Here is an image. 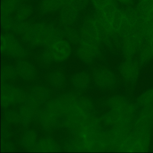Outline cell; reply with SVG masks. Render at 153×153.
Listing matches in <instances>:
<instances>
[{
    "instance_id": "obj_7",
    "label": "cell",
    "mask_w": 153,
    "mask_h": 153,
    "mask_svg": "<svg viewBox=\"0 0 153 153\" xmlns=\"http://www.w3.org/2000/svg\"><path fill=\"white\" fill-rule=\"evenodd\" d=\"M25 95L22 91L9 85L1 86V102L3 106H8L23 102L25 99Z\"/></svg>"
},
{
    "instance_id": "obj_3",
    "label": "cell",
    "mask_w": 153,
    "mask_h": 153,
    "mask_svg": "<svg viewBox=\"0 0 153 153\" xmlns=\"http://www.w3.org/2000/svg\"><path fill=\"white\" fill-rule=\"evenodd\" d=\"M145 41L141 33L135 29L121 38L120 49L126 59H133L141 49Z\"/></svg>"
},
{
    "instance_id": "obj_16",
    "label": "cell",
    "mask_w": 153,
    "mask_h": 153,
    "mask_svg": "<svg viewBox=\"0 0 153 153\" xmlns=\"http://www.w3.org/2000/svg\"><path fill=\"white\" fill-rule=\"evenodd\" d=\"M33 8L31 6L22 4L14 13V18L17 22H27L33 15Z\"/></svg>"
},
{
    "instance_id": "obj_9",
    "label": "cell",
    "mask_w": 153,
    "mask_h": 153,
    "mask_svg": "<svg viewBox=\"0 0 153 153\" xmlns=\"http://www.w3.org/2000/svg\"><path fill=\"white\" fill-rule=\"evenodd\" d=\"M94 77L96 84L102 88H111L116 82L114 73L106 69H99L96 71Z\"/></svg>"
},
{
    "instance_id": "obj_2",
    "label": "cell",
    "mask_w": 153,
    "mask_h": 153,
    "mask_svg": "<svg viewBox=\"0 0 153 153\" xmlns=\"http://www.w3.org/2000/svg\"><path fill=\"white\" fill-rule=\"evenodd\" d=\"M72 53L71 43L64 38H61L46 47L43 57L49 61L62 62L67 60Z\"/></svg>"
},
{
    "instance_id": "obj_8",
    "label": "cell",
    "mask_w": 153,
    "mask_h": 153,
    "mask_svg": "<svg viewBox=\"0 0 153 153\" xmlns=\"http://www.w3.org/2000/svg\"><path fill=\"white\" fill-rule=\"evenodd\" d=\"M140 63L133 59H127L120 68L121 75L128 82H134L138 77Z\"/></svg>"
},
{
    "instance_id": "obj_19",
    "label": "cell",
    "mask_w": 153,
    "mask_h": 153,
    "mask_svg": "<svg viewBox=\"0 0 153 153\" xmlns=\"http://www.w3.org/2000/svg\"><path fill=\"white\" fill-rule=\"evenodd\" d=\"M32 94L33 97L40 102L46 101L49 97V92L45 88L35 87L32 89Z\"/></svg>"
},
{
    "instance_id": "obj_13",
    "label": "cell",
    "mask_w": 153,
    "mask_h": 153,
    "mask_svg": "<svg viewBox=\"0 0 153 153\" xmlns=\"http://www.w3.org/2000/svg\"><path fill=\"white\" fill-rule=\"evenodd\" d=\"M24 0H2L1 16H10L23 4Z\"/></svg>"
},
{
    "instance_id": "obj_21",
    "label": "cell",
    "mask_w": 153,
    "mask_h": 153,
    "mask_svg": "<svg viewBox=\"0 0 153 153\" xmlns=\"http://www.w3.org/2000/svg\"><path fill=\"white\" fill-rule=\"evenodd\" d=\"M50 81L52 85L56 87H59L62 85L65 77L62 73L59 71H55L50 75Z\"/></svg>"
},
{
    "instance_id": "obj_17",
    "label": "cell",
    "mask_w": 153,
    "mask_h": 153,
    "mask_svg": "<svg viewBox=\"0 0 153 153\" xmlns=\"http://www.w3.org/2000/svg\"><path fill=\"white\" fill-rule=\"evenodd\" d=\"M62 30L63 37L71 44H78L80 39L79 32L70 26L64 27Z\"/></svg>"
},
{
    "instance_id": "obj_22",
    "label": "cell",
    "mask_w": 153,
    "mask_h": 153,
    "mask_svg": "<svg viewBox=\"0 0 153 153\" xmlns=\"http://www.w3.org/2000/svg\"><path fill=\"white\" fill-rule=\"evenodd\" d=\"M17 72L16 68L10 66H4L1 70V78L3 79H12L16 77Z\"/></svg>"
},
{
    "instance_id": "obj_14",
    "label": "cell",
    "mask_w": 153,
    "mask_h": 153,
    "mask_svg": "<svg viewBox=\"0 0 153 153\" xmlns=\"http://www.w3.org/2000/svg\"><path fill=\"white\" fill-rule=\"evenodd\" d=\"M138 54L141 64L153 58V41L145 42Z\"/></svg>"
},
{
    "instance_id": "obj_6",
    "label": "cell",
    "mask_w": 153,
    "mask_h": 153,
    "mask_svg": "<svg viewBox=\"0 0 153 153\" xmlns=\"http://www.w3.org/2000/svg\"><path fill=\"white\" fill-rule=\"evenodd\" d=\"M100 45L96 43L80 39L77 50L78 56L84 62H92L100 53Z\"/></svg>"
},
{
    "instance_id": "obj_1",
    "label": "cell",
    "mask_w": 153,
    "mask_h": 153,
    "mask_svg": "<svg viewBox=\"0 0 153 153\" xmlns=\"http://www.w3.org/2000/svg\"><path fill=\"white\" fill-rule=\"evenodd\" d=\"M23 41L34 47H48L63 37L62 30L45 23L29 24L22 36Z\"/></svg>"
},
{
    "instance_id": "obj_23",
    "label": "cell",
    "mask_w": 153,
    "mask_h": 153,
    "mask_svg": "<svg viewBox=\"0 0 153 153\" xmlns=\"http://www.w3.org/2000/svg\"><path fill=\"white\" fill-rule=\"evenodd\" d=\"M20 116L17 114L13 112H8L6 113V118L10 122L16 123L21 120Z\"/></svg>"
},
{
    "instance_id": "obj_20",
    "label": "cell",
    "mask_w": 153,
    "mask_h": 153,
    "mask_svg": "<svg viewBox=\"0 0 153 153\" xmlns=\"http://www.w3.org/2000/svg\"><path fill=\"white\" fill-rule=\"evenodd\" d=\"M17 22L11 16H1V27L6 32H9L12 33Z\"/></svg>"
},
{
    "instance_id": "obj_12",
    "label": "cell",
    "mask_w": 153,
    "mask_h": 153,
    "mask_svg": "<svg viewBox=\"0 0 153 153\" xmlns=\"http://www.w3.org/2000/svg\"><path fill=\"white\" fill-rule=\"evenodd\" d=\"M36 152H58L60 148L58 143L52 139L44 138L39 140L34 147Z\"/></svg>"
},
{
    "instance_id": "obj_24",
    "label": "cell",
    "mask_w": 153,
    "mask_h": 153,
    "mask_svg": "<svg viewBox=\"0 0 153 153\" xmlns=\"http://www.w3.org/2000/svg\"><path fill=\"white\" fill-rule=\"evenodd\" d=\"M119 5L123 7H133L135 4L134 0H114Z\"/></svg>"
},
{
    "instance_id": "obj_10",
    "label": "cell",
    "mask_w": 153,
    "mask_h": 153,
    "mask_svg": "<svg viewBox=\"0 0 153 153\" xmlns=\"http://www.w3.org/2000/svg\"><path fill=\"white\" fill-rule=\"evenodd\" d=\"M73 0H41L39 4L40 12L49 14L60 11Z\"/></svg>"
},
{
    "instance_id": "obj_5",
    "label": "cell",
    "mask_w": 153,
    "mask_h": 153,
    "mask_svg": "<svg viewBox=\"0 0 153 153\" xmlns=\"http://www.w3.org/2000/svg\"><path fill=\"white\" fill-rule=\"evenodd\" d=\"M1 50L3 54L14 58H23L26 52L14 34L6 32L1 34Z\"/></svg>"
},
{
    "instance_id": "obj_15",
    "label": "cell",
    "mask_w": 153,
    "mask_h": 153,
    "mask_svg": "<svg viewBox=\"0 0 153 153\" xmlns=\"http://www.w3.org/2000/svg\"><path fill=\"white\" fill-rule=\"evenodd\" d=\"M89 77L85 72L76 73L72 78V83L77 89L83 90L87 88L89 84Z\"/></svg>"
},
{
    "instance_id": "obj_11",
    "label": "cell",
    "mask_w": 153,
    "mask_h": 153,
    "mask_svg": "<svg viewBox=\"0 0 153 153\" xmlns=\"http://www.w3.org/2000/svg\"><path fill=\"white\" fill-rule=\"evenodd\" d=\"M17 74L25 80H30L34 77L35 71L33 66L26 61H19L16 67Z\"/></svg>"
},
{
    "instance_id": "obj_25",
    "label": "cell",
    "mask_w": 153,
    "mask_h": 153,
    "mask_svg": "<svg viewBox=\"0 0 153 153\" xmlns=\"http://www.w3.org/2000/svg\"><path fill=\"white\" fill-rule=\"evenodd\" d=\"M153 117H152V120H153Z\"/></svg>"
},
{
    "instance_id": "obj_18",
    "label": "cell",
    "mask_w": 153,
    "mask_h": 153,
    "mask_svg": "<svg viewBox=\"0 0 153 153\" xmlns=\"http://www.w3.org/2000/svg\"><path fill=\"white\" fill-rule=\"evenodd\" d=\"M36 133L33 130L27 131L24 134L22 142L23 146L28 149L34 148L36 144Z\"/></svg>"
},
{
    "instance_id": "obj_4",
    "label": "cell",
    "mask_w": 153,
    "mask_h": 153,
    "mask_svg": "<svg viewBox=\"0 0 153 153\" xmlns=\"http://www.w3.org/2000/svg\"><path fill=\"white\" fill-rule=\"evenodd\" d=\"M90 0H73L60 11L59 20L64 27L70 26L76 21L79 15Z\"/></svg>"
}]
</instances>
